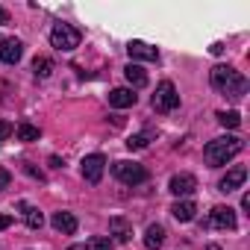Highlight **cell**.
Listing matches in <instances>:
<instances>
[{
	"mask_svg": "<svg viewBox=\"0 0 250 250\" xmlns=\"http://www.w3.org/2000/svg\"><path fill=\"white\" fill-rule=\"evenodd\" d=\"M212 85H215L221 94L238 100V97L247 94V85H250V83H247V77H241L235 68H229V65H218V68H212Z\"/></svg>",
	"mask_w": 250,
	"mask_h": 250,
	"instance_id": "obj_1",
	"label": "cell"
},
{
	"mask_svg": "<svg viewBox=\"0 0 250 250\" xmlns=\"http://www.w3.org/2000/svg\"><path fill=\"white\" fill-rule=\"evenodd\" d=\"M241 147H244L241 139H235V136H224V139H215V142H209V145L203 147V159H206L209 168H221V165H227L232 156H238Z\"/></svg>",
	"mask_w": 250,
	"mask_h": 250,
	"instance_id": "obj_2",
	"label": "cell"
},
{
	"mask_svg": "<svg viewBox=\"0 0 250 250\" xmlns=\"http://www.w3.org/2000/svg\"><path fill=\"white\" fill-rule=\"evenodd\" d=\"M80 30H74L71 24H56L53 30H50V44L56 47V50H74V47H80Z\"/></svg>",
	"mask_w": 250,
	"mask_h": 250,
	"instance_id": "obj_3",
	"label": "cell"
},
{
	"mask_svg": "<svg viewBox=\"0 0 250 250\" xmlns=\"http://www.w3.org/2000/svg\"><path fill=\"white\" fill-rule=\"evenodd\" d=\"M180 106V94H177V88H174V83H159L156 85V94H153V109L156 112H174Z\"/></svg>",
	"mask_w": 250,
	"mask_h": 250,
	"instance_id": "obj_4",
	"label": "cell"
},
{
	"mask_svg": "<svg viewBox=\"0 0 250 250\" xmlns=\"http://www.w3.org/2000/svg\"><path fill=\"white\" fill-rule=\"evenodd\" d=\"M112 171H115V177H118L121 183H127V186H139V183L147 180V171H145V165H139V162H115Z\"/></svg>",
	"mask_w": 250,
	"mask_h": 250,
	"instance_id": "obj_5",
	"label": "cell"
},
{
	"mask_svg": "<svg viewBox=\"0 0 250 250\" xmlns=\"http://www.w3.org/2000/svg\"><path fill=\"white\" fill-rule=\"evenodd\" d=\"M83 180L85 183H91V186H97L100 180H103V171H106V159L100 156V153H91V156H85L83 159Z\"/></svg>",
	"mask_w": 250,
	"mask_h": 250,
	"instance_id": "obj_6",
	"label": "cell"
},
{
	"mask_svg": "<svg viewBox=\"0 0 250 250\" xmlns=\"http://www.w3.org/2000/svg\"><path fill=\"white\" fill-rule=\"evenodd\" d=\"M171 194H177V197H188V194H194V188H197V180L191 177V174H177V177H171Z\"/></svg>",
	"mask_w": 250,
	"mask_h": 250,
	"instance_id": "obj_7",
	"label": "cell"
},
{
	"mask_svg": "<svg viewBox=\"0 0 250 250\" xmlns=\"http://www.w3.org/2000/svg\"><path fill=\"white\" fill-rule=\"evenodd\" d=\"M209 224L218 227V229H235V209H229V206H215Z\"/></svg>",
	"mask_w": 250,
	"mask_h": 250,
	"instance_id": "obj_8",
	"label": "cell"
},
{
	"mask_svg": "<svg viewBox=\"0 0 250 250\" xmlns=\"http://www.w3.org/2000/svg\"><path fill=\"white\" fill-rule=\"evenodd\" d=\"M21 53H24V44L18 39H3L0 42V59H3L6 65H15L21 59Z\"/></svg>",
	"mask_w": 250,
	"mask_h": 250,
	"instance_id": "obj_9",
	"label": "cell"
},
{
	"mask_svg": "<svg viewBox=\"0 0 250 250\" xmlns=\"http://www.w3.org/2000/svg\"><path fill=\"white\" fill-rule=\"evenodd\" d=\"M127 53H130L133 59H145V62H156V59H159V50L150 47V44H145V42H130V44H127Z\"/></svg>",
	"mask_w": 250,
	"mask_h": 250,
	"instance_id": "obj_10",
	"label": "cell"
},
{
	"mask_svg": "<svg viewBox=\"0 0 250 250\" xmlns=\"http://www.w3.org/2000/svg\"><path fill=\"white\" fill-rule=\"evenodd\" d=\"M244 180H247V168H244V165H235V168H232V171H227V177L221 180V191H227V194H229V191H235Z\"/></svg>",
	"mask_w": 250,
	"mask_h": 250,
	"instance_id": "obj_11",
	"label": "cell"
},
{
	"mask_svg": "<svg viewBox=\"0 0 250 250\" xmlns=\"http://www.w3.org/2000/svg\"><path fill=\"white\" fill-rule=\"evenodd\" d=\"M50 224H53V229H59V232H65V235H74L77 232V218L71 215V212H53V218H50Z\"/></svg>",
	"mask_w": 250,
	"mask_h": 250,
	"instance_id": "obj_12",
	"label": "cell"
},
{
	"mask_svg": "<svg viewBox=\"0 0 250 250\" xmlns=\"http://www.w3.org/2000/svg\"><path fill=\"white\" fill-rule=\"evenodd\" d=\"M133 103H136V94L130 88H112L109 91V106H115V109H127Z\"/></svg>",
	"mask_w": 250,
	"mask_h": 250,
	"instance_id": "obj_13",
	"label": "cell"
},
{
	"mask_svg": "<svg viewBox=\"0 0 250 250\" xmlns=\"http://www.w3.org/2000/svg\"><path fill=\"white\" fill-rule=\"evenodd\" d=\"M124 77H127V83L133 88H145L147 85V74H145L142 65H127V68H124Z\"/></svg>",
	"mask_w": 250,
	"mask_h": 250,
	"instance_id": "obj_14",
	"label": "cell"
},
{
	"mask_svg": "<svg viewBox=\"0 0 250 250\" xmlns=\"http://www.w3.org/2000/svg\"><path fill=\"white\" fill-rule=\"evenodd\" d=\"M109 229H112V235H115L118 241H130V238H133V229H130V224L124 221L121 215H115V218L109 221Z\"/></svg>",
	"mask_w": 250,
	"mask_h": 250,
	"instance_id": "obj_15",
	"label": "cell"
},
{
	"mask_svg": "<svg viewBox=\"0 0 250 250\" xmlns=\"http://www.w3.org/2000/svg\"><path fill=\"white\" fill-rule=\"evenodd\" d=\"M162 241H165V229H162L159 224H150L147 232H145V247H147V250H159Z\"/></svg>",
	"mask_w": 250,
	"mask_h": 250,
	"instance_id": "obj_16",
	"label": "cell"
},
{
	"mask_svg": "<svg viewBox=\"0 0 250 250\" xmlns=\"http://www.w3.org/2000/svg\"><path fill=\"white\" fill-rule=\"evenodd\" d=\"M194 212H197V206H194L191 200H180V203L171 206V215H174L177 221H194Z\"/></svg>",
	"mask_w": 250,
	"mask_h": 250,
	"instance_id": "obj_17",
	"label": "cell"
},
{
	"mask_svg": "<svg viewBox=\"0 0 250 250\" xmlns=\"http://www.w3.org/2000/svg\"><path fill=\"white\" fill-rule=\"evenodd\" d=\"M50 71H53V62H50L47 56H39V59L33 62V74H36L39 80H47V77H50Z\"/></svg>",
	"mask_w": 250,
	"mask_h": 250,
	"instance_id": "obj_18",
	"label": "cell"
},
{
	"mask_svg": "<svg viewBox=\"0 0 250 250\" xmlns=\"http://www.w3.org/2000/svg\"><path fill=\"white\" fill-rule=\"evenodd\" d=\"M218 124H221V127H229V130H235L238 124H241V115H238L235 109H229V112H218Z\"/></svg>",
	"mask_w": 250,
	"mask_h": 250,
	"instance_id": "obj_19",
	"label": "cell"
},
{
	"mask_svg": "<svg viewBox=\"0 0 250 250\" xmlns=\"http://www.w3.org/2000/svg\"><path fill=\"white\" fill-rule=\"evenodd\" d=\"M39 127H33V124H21L18 127V142H39Z\"/></svg>",
	"mask_w": 250,
	"mask_h": 250,
	"instance_id": "obj_20",
	"label": "cell"
},
{
	"mask_svg": "<svg viewBox=\"0 0 250 250\" xmlns=\"http://www.w3.org/2000/svg\"><path fill=\"white\" fill-rule=\"evenodd\" d=\"M147 142H150V133H139V136L127 139V147L130 150H142V147H147Z\"/></svg>",
	"mask_w": 250,
	"mask_h": 250,
	"instance_id": "obj_21",
	"label": "cell"
},
{
	"mask_svg": "<svg viewBox=\"0 0 250 250\" xmlns=\"http://www.w3.org/2000/svg\"><path fill=\"white\" fill-rule=\"evenodd\" d=\"M24 215H27V224H30V229H42V224H44V215H42L39 209H27Z\"/></svg>",
	"mask_w": 250,
	"mask_h": 250,
	"instance_id": "obj_22",
	"label": "cell"
},
{
	"mask_svg": "<svg viewBox=\"0 0 250 250\" xmlns=\"http://www.w3.org/2000/svg\"><path fill=\"white\" fill-rule=\"evenodd\" d=\"M88 250H112V241L109 238H91L88 241Z\"/></svg>",
	"mask_w": 250,
	"mask_h": 250,
	"instance_id": "obj_23",
	"label": "cell"
},
{
	"mask_svg": "<svg viewBox=\"0 0 250 250\" xmlns=\"http://www.w3.org/2000/svg\"><path fill=\"white\" fill-rule=\"evenodd\" d=\"M9 183H12V174H9L6 168H0V191L9 188Z\"/></svg>",
	"mask_w": 250,
	"mask_h": 250,
	"instance_id": "obj_24",
	"label": "cell"
},
{
	"mask_svg": "<svg viewBox=\"0 0 250 250\" xmlns=\"http://www.w3.org/2000/svg\"><path fill=\"white\" fill-rule=\"evenodd\" d=\"M9 133H12V124H9V121H0V142H3Z\"/></svg>",
	"mask_w": 250,
	"mask_h": 250,
	"instance_id": "obj_25",
	"label": "cell"
},
{
	"mask_svg": "<svg viewBox=\"0 0 250 250\" xmlns=\"http://www.w3.org/2000/svg\"><path fill=\"white\" fill-rule=\"evenodd\" d=\"M24 171H27L30 177H36V180H44V174H42L39 168H33V165H24Z\"/></svg>",
	"mask_w": 250,
	"mask_h": 250,
	"instance_id": "obj_26",
	"label": "cell"
},
{
	"mask_svg": "<svg viewBox=\"0 0 250 250\" xmlns=\"http://www.w3.org/2000/svg\"><path fill=\"white\" fill-rule=\"evenodd\" d=\"M6 227H12V215H0V229H6Z\"/></svg>",
	"mask_w": 250,
	"mask_h": 250,
	"instance_id": "obj_27",
	"label": "cell"
},
{
	"mask_svg": "<svg viewBox=\"0 0 250 250\" xmlns=\"http://www.w3.org/2000/svg\"><path fill=\"white\" fill-rule=\"evenodd\" d=\"M209 50H212V53H215V56H218V53H224V44H221V42H215V44H212V47H209Z\"/></svg>",
	"mask_w": 250,
	"mask_h": 250,
	"instance_id": "obj_28",
	"label": "cell"
},
{
	"mask_svg": "<svg viewBox=\"0 0 250 250\" xmlns=\"http://www.w3.org/2000/svg\"><path fill=\"white\" fill-rule=\"evenodd\" d=\"M6 21H9V12H6L3 6H0V24H6Z\"/></svg>",
	"mask_w": 250,
	"mask_h": 250,
	"instance_id": "obj_29",
	"label": "cell"
},
{
	"mask_svg": "<svg viewBox=\"0 0 250 250\" xmlns=\"http://www.w3.org/2000/svg\"><path fill=\"white\" fill-rule=\"evenodd\" d=\"M68 250H88V244H74V247H68Z\"/></svg>",
	"mask_w": 250,
	"mask_h": 250,
	"instance_id": "obj_30",
	"label": "cell"
},
{
	"mask_svg": "<svg viewBox=\"0 0 250 250\" xmlns=\"http://www.w3.org/2000/svg\"><path fill=\"white\" fill-rule=\"evenodd\" d=\"M206 250H221V247H218V244H209V247H206Z\"/></svg>",
	"mask_w": 250,
	"mask_h": 250,
	"instance_id": "obj_31",
	"label": "cell"
}]
</instances>
